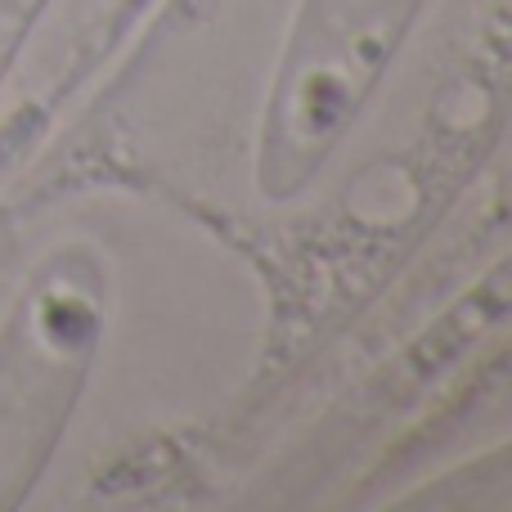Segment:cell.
<instances>
[{
	"label": "cell",
	"instance_id": "cell-1",
	"mask_svg": "<svg viewBox=\"0 0 512 512\" xmlns=\"http://www.w3.org/2000/svg\"><path fill=\"white\" fill-rule=\"evenodd\" d=\"M427 0H297L256 113L252 189L288 207L324 176L391 77Z\"/></svg>",
	"mask_w": 512,
	"mask_h": 512
},
{
	"label": "cell",
	"instance_id": "cell-2",
	"mask_svg": "<svg viewBox=\"0 0 512 512\" xmlns=\"http://www.w3.org/2000/svg\"><path fill=\"white\" fill-rule=\"evenodd\" d=\"M108 328V283L90 252L45 265L0 333V508H18L59 450Z\"/></svg>",
	"mask_w": 512,
	"mask_h": 512
},
{
	"label": "cell",
	"instance_id": "cell-3",
	"mask_svg": "<svg viewBox=\"0 0 512 512\" xmlns=\"http://www.w3.org/2000/svg\"><path fill=\"white\" fill-rule=\"evenodd\" d=\"M396 508L418 512H512V436L427 477Z\"/></svg>",
	"mask_w": 512,
	"mask_h": 512
},
{
	"label": "cell",
	"instance_id": "cell-4",
	"mask_svg": "<svg viewBox=\"0 0 512 512\" xmlns=\"http://www.w3.org/2000/svg\"><path fill=\"white\" fill-rule=\"evenodd\" d=\"M45 9H50V0H0V86H5L9 68L23 54L27 36L41 23Z\"/></svg>",
	"mask_w": 512,
	"mask_h": 512
}]
</instances>
